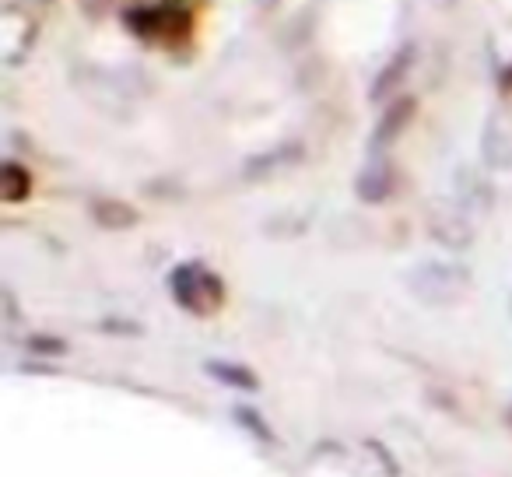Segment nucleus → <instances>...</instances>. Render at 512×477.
<instances>
[{
	"mask_svg": "<svg viewBox=\"0 0 512 477\" xmlns=\"http://www.w3.org/2000/svg\"><path fill=\"white\" fill-rule=\"evenodd\" d=\"M264 4H271V0H264Z\"/></svg>",
	"mask_w": 512,
	"mask_h": 477,
	"instance_id": "obj_14",
	"label": "nucleus"
},
{
	"mask_svg": "<svg viewBox=\"0 0 512 477\" xmlns=\"http://www.w3.org/2000/svg\"><path fill=\"white\" fill-rule=\"evenodd\" d=\"M456 197H460V204L467 207V211H488L495 190H491L488 179L477 176L474 169H460V176H456Z\"/></svg>",
	"mask_w": 512,
	"mask_h": 477,
	"instance_id": "obj_9",
	"label": "nucleus"
},
{
	"mask_svg": "<svg viewBox=\"0 0 512 477\" xmlns=\"http://www.w3.org/2000/svg\"><path fill=\"white\" fill-rule=\"evenodd\" d=\"M393 183H397V172H393V165L386 162L383 155H376L372 162L362 165V172H358L355 193H358V200H362V204H383V200L393 193Z\"/></svg>",
	"mask_w": 512,
	"mask_h": 477,
	"instance_id": "obj_6",
	"label": "nucleus"
},
{
	"mask_svg": "<svg viewBox=\"0 0 512 477\" xmlns=\"http://www.w3.org/2000/svg\"><path fill=\"white\" fill-rule=\"evenodd\" d=\"M481 162L491 172L512 169V106H495L481 127Z\"/></svg>",
	"mask_w": 512,
	"mask_h": 477,
	"instance_id": "obj_3",
	"label": "nucleus"
},
{
	"mask_svg": "<svg viewBox=\"0 0 512 477\" xmlns=\"http://www.w3.org/2000/svg\"><path fill=\"white\" fill-rule=\"evenodd\" d=\"M414 53H418V46L407 43V46H400L390 60H386V67L376 74V81H372V92H369L372 102H386L400 85H404V78L411 74V67H414Z\"/></svg>",
	"mask_w": 512,
	"mask_h": 477,
	"instance_id": "obj_7",
	"label": "nucleus"
},
{
	"mask_svg": "<svg viewBox=\"0 0 512 477\" xmlns=\"http://www.w3.org/2000/svg\"><path fill=\"white\" fill-rule=\"evenodd\" d=\"M414 109H418V102H414L411 95H407V99H393L390 106H386V113L379 116L376 130H372V155H379L383 148L400 141V134L414 123Z\"/></svg>",
	"mask_w": 512,
	"mask_h": 477,
	"instance_id": "obj_5",
	"label": "nucleus"
},
{
	"mask_svg": "<svg viewBox=\"0 0 512 477\" xmlns=\"http://www.w3.org/2000/svg\"><path fill=\"white\" fill-rule=\"evenodd\" d=\"M432 239L446 250H467L474 243V225L460 211H435L432 214Z\"/></svg>",
	"mask_w": 512,
	"mask_h": 477,
	"instance_id": "obj_8",
	"label": "nucleus"
},
{
	"mask_svg": "<svg viewBox=\"0 0 512 477\" xmlns=\"http://www.w3.org/2000/svg\"><path fill=\"white\" fill-rule=\"evenodd\" d=\"M169 292L186 313L211 316L225 302V281L204 264H179L169 278Z\"/></svg>",
	"mask_w": 512,
	"mask_h": 477,
	"instance_id": "obj_2",
	"label": "nucleus"
},
{
	"mask_svg": "<svg viewBox=\"0 0 512 477\" xmlns=\"http://www.w3.org/2000/svg\"><path fill=\"white\" fill-rule=\"evenodd\" d=\"M211 372L225 383H235V386H256V379L249 372H242L239 365H221V362H211Z\"/></svg>",
	"mask_w": 512,
	"mask_h": 477,
	"instance_id": "obj_12",
	"label": "nucleus"
},
{
	"mask_svg": "<svg viewBox=\"0 0 512 477\" xmlns=\"http://www.w3.org/2000/svg\"><path fill=\"white\" fill-rule=\"evenodd\" d=\"M470 271L456 260H428V264H418L411 274H407V288L418 302L435 309L456 306L470 295Z\"/></svg>",
	"mask_w": 512,
	"mask_h": 477,
	"instance_id": "obj_1",
	"label": "nucleus"
},
{
	"mask_svg": "<svg viewBox=\"0 0 512 477\" xmlns=\"http://www.w3.org/2000/svg\"><path fill=\"white\" fill-rule=\"evenodd\" d=\"M29 193H32L29 169H22L18 162H4V169H0V197L8 200V204H22V200H29Z\"/></svg>",
	"mask_w": 512,
	"mask_h": 477,
	"instance_id": "obj_11",
	"label": "nucleus"
},
{
	"mask_svg": "<svg viewBox=\"0 0 512 477\" xmlns=\"http://www.w3.org/2000/svg\"><path fill=\"white\" fill-rule=\"evenodd\" d=\"M446 4H460V0H446Z\"/></svg>",
	"mask_w": 512,
	"mask_h": 477,
	"instance_id": "obj_13",
	"label": "nucleus"
},
{
	"mask_svg": "<svg viewBox=\"0 0 512 477\" xmlns=\"http://www.w3.org/2000/svg\"><path fill=\"white\" fill-rule=\"evenodd\" d=\"M92 218H95V225H102V228H130V225H137V211L127 204V200H116V197L95 200Z\"/></svg>",
	"mask_w": 512,
	"mask_h": 477,
	"instance_id": "obj_10",
	"label": "nucleus"
},
{
	"mask_svg": "<svg viewBox=\"0 0 512 477\" xmlns=\"http://www.w3.org/2000/svg\"><path fill=\"white\" fill-rule=\"evenodd\" d=\"M306 158V148L299 141H281L274 148L260 151V155L246 158L242 162V179H253V183H264V179L278 176V172H288Z\"/></svg>",
	"mask_w": 512,
	"mask_h": 477,
	"instance_id": "obj_4",
	"label": "nucleus"
}]
</instances>
